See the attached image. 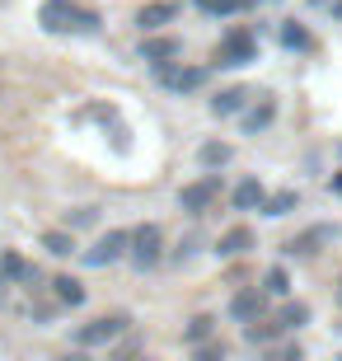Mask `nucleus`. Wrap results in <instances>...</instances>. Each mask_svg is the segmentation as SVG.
Listing matches in <instances>:
<instances>
[{
  "label": "nucleus",
  "instance_id": "a211bd4d",
  "mask_svg": "<svg viewBox=\"0 0 342 361\" xmlns=\"http://www.w3.org/2000/svg\"><path fill=\"white\" fill-rule=\"evenodd\" d=\"M230 160H235V146H225V141H207V146L197 150V164H202V169H225Z\"/></svg>",
  "mask_w": 342,
  "mask_h": 361
},
{
  "label": "nucleus",
  "instance_id": "393cba45",
  "mask_svg": "<svg viewBox=\"0 0 342 361\" xmlns=\"http://www.w3.org/2000/svg\"><path fill=\"white\" fill-rule=\"evenodd\" d=\"M90 226H99V207H75V212H66V226L61 230H90Z\"/></svg>",
  "mask_w": 342,
  "mask_h": 361
},
{
  "label": "nucleus",
  "instance_id": "2f4dec72",
  "mask_svg": "<svg viewBox=\"0 0 342 361\" xmlns=\"http://www.w3.org/2000/svg\"><path fill=\"white\" fill-rule=\"evenodd\" d=\"M329 188H333V192H342V169H338V174H333V183H329Z\"/></svg>",
  "mask_w": 342,
  "mask_h": 361
},
{
  "label": "nucleus",
  "instance_id": "f3484780",
  "mask_svg": "<svg viewBox=\"0 0 342 361\" xmlns=\"http://www.w3.org/2000/svg\"><path fill=\"white\" fill-rule=\"evenodd\" d=\"M281 334H286V329H281V319H258V324H249V329H244V343H249V348H272Z\"/></svg>",
  "mask_w": 342,
  "mask_h": 361
},
{
  "label": "nucleus",
  "instance_id": "bb28decb",
  "mask_svg": "<svg viewBox=\"0 0 342 361\" xmlns=\"http://www.w3.org/2000/svg\"><path fill=\"white\" fill-rule=\"evenodd\" d=\"M193 361H230V348L225 343H202V348H193Z\"/></svg>",
  "mask_w": 342,
  "mask_h": 361
},
{
  "label": "nucleus",
  "instance_id": "2eb2a0df",
  "mask_svg": "<svg viewBox=\"0 0 342 361\" xmlns=\"http://www.w3.org/2000/svg\"><path fill=\"white\" fill-rule=\"evenodd\" d=\"M52 295H56V305H66V310H80L85 305V281L71 277V272H61V277H52Z\"/></svg>",
  "mask_w": 342,
  "mask_h": 361
},
{
  "label": "nucleus",
  "instance_id": "412c9836",
  "mask_svg": "<svg viewBox=\"0 0 342 361\" xmlns=\"http://www.w3.org/2000/svg\"><path fill=\"white\" fill-rule=\"evenodd\" d=\"M295 207H300V192H295V188H286V192H276V197H267L263 216H267V221H281V216H291Z\"/></svg>",
  "mask_w": 342,
  "mask_h": 361
},
{
  "label": "nucleus",
  "instance_id": "9d476101",
  "mask_svg": "<svg viewBox=\"0 0 342 361\" xmlns=\"http://www.w3.org/2000/svg\"><path fill=\"white\" fill-rule=\"evenodd\" d=\"M178 14H183L178 0H145L141 10H136V28H141V33H159V28L173 24Z\"/></svg>",
  "mask_w": 342,
  "mask_h": 361
},
{
  "label": "nucleus",
  "instance_id": "c85d7f7f",
  "mask_svg": "<svg viewBox=\"0 0 342 361\" xmlns=\"http://www.w3.org/2000/svg\"><path fill=\"white\" fill-rule=\"evenodd\" d=\"M52 314H56V305H28V319L38 324V329H47V324H52Z\"/></svg>",
  "mask_w": 342,
  "mask_h": 361
},
{
  "label": "nucleus",
  "instance_id": "6e6552de",
  "mask_svg": "<svg viewBox=\"0 0 342 361\" xmlns=\"http://www.w3.org/2000/svg\"><path fill=\"white\" fill-rule=\"evenodd\" d=\"M178 52H183V42H178V38H169V33H145L141 47H136V61H145V66L155 71V66H169Z\"/></svg>",
  "mask_w": 342,
  "mask_h": 361
},
{
  "label": "nucleus",
  "instance_id": "5701e85b",
  "mask_svg": "<svg viewBox=\"0 0 342 361\" xmlns=\"http://www.w3.org/2000/svg\"><path fill=\"white\" fill-rule=\"evenodd\" d=\"M263 291H267V295H276V300H286V295H291V272L281 268V263L263 272Z\"/></svg>",
  "mask_w": 342,
  "mask_h": 361
},
{
  "label": "nucleus",
  "instance_id": "ddd939ff",
  "mask_svg": "<svg viewBox=\"0 0 342 361\" xmlns=\"http://www.w3.org/2000/svg\"><path fill=\"white\" fill-rule=\"evenodd\" d=\"M276 122V99L272 94H263V104H253L244 118H239V127H244V136H258V132H267Z\"/></svg>",
  "mask_w": 342,
  "mask_h": 361
},
{
  "label": "nucleus",
  "instance_id": "f8f14e48",
  "mask_svg": "<svg viewBox=\"0 0 342 361\" xmlns=\"http://www.w3.org/2000/svg\"><path fill=\"white\" fill-rule=\"evenodd\" d=\"M230 207H235V212H263L267 207V188L258 183V178H239L235 192H230Z\"/></svg>",
  "mask_w": 342,
  "mask_h": 361
},
{
  "label": "nucleus",
  "instance_id": "4468645a",
  "mask_svg": "<svg viewBox=\"0 0 342 361\" xmlns=\"http://www.w3.org/2000/svg\"><path fill=\"white\" fill-rule=\"evenodd\" d=\"M324 240H333V230L329 226H314V230H305V235H295V240H286V249H281V254H291V258H314Z\"/></svg>",
  "mask_w": 342,
  "mask_h": 361
},
{
  "label": "nucleus",
  "instance_id": "aec40b11",
  "mask_svg": "<svg viewBox=\"0 0 342 361\" xmlns=\"http://www.w3.org/2000/svg\"><path fill=\"white\" fill-rule=\"evenodd\" d=\"M281 47L286 52H314V38L305 24H281Z\"/></svg>",
  "mask_w": 342,
  "mask_h": 361
},
{
  "label": "nucleus",
  "instance_id": "7c9ffc66",
  "mask_svg": "<svg viewBox=\"0 0 342 361\" xmlns=\"http://www.w3.org/2000/svg\"><path fill=\"white\" fill-rule=\"evenodd\" d=\"M56 361H94V357H90V352H85V348H71V352H61V357H56Z\"/></svg>",
  "mask_w": 342,
  "mask_h": 361
},
{
  "label": "nucleus",
  "instance_id": "a878e982",
  "mask_svg": "<svg viewBox=\"0 0 342 361\" xmlns=\"http://www.w3.org/2000/svg\"><path fill=\"white\" fill-rule=\"evenodd\" d=\"M197 10L207 14H239V10H249L244 0H197Z\"/></svg>",
  "mask_w": 342,
  "mask_h": 361
},
{
  "label": "nucleus",
  "instance_id": "20e7f679",
  "mask_svg": "<svg viewBox=\"0 0 342 361\" xmlns=\"http://www.w3.org/2000/svg\"><path fill=\"white\" fill-rule=\"evenodd\" d=\"M159 258H164V230H159L155 221H145V226L132 230V268L150 272Z\"/></svg>",
  "mask_w": 342,
  "mask_h": 361
},
{
  "label": "nucleus",
  "instance_id": "c756f323",
  "mask_svg": "<svg viewBox=\"0 0 342 361\" xmlns=\"http://www.w3.org/2000/svg\"><path fill=\"white\" fill-rule=\"evenodd\" d=\"M263 361H305V352L300 348H276V352H267Z\"/></svg>",
  "mask_w": 342,
  "mask_h": 361
},
{
  "label": "nucleus",
  "instance_id": "473e14b6",
  "mask_svg": "<svg viewBox=\"0 0 342 361\" xmlns=\"http://www.w3.org/2000/svg\"><path fill=\"white\" fill-rule=\"evenodd\" d=\"M338 334H342V324H338Z\"/></svg>",
  "mask_w": 342,
  "mask_h": 361
},
{
  "label": "nucleus",
  "instance_id": "72a5a7b5",
  "mask_svg": "<svg viewBox=\"0 0 342 361\" xmlns=\"http://www.w3.org/2000/svg\"><path fill=\"white\" fill-rule=\"evenodd\" d=\"M338 300H342V291H338Z\"/></svg>",
  "mask_w": 342,
  "mask_h": 361
},
{
  "label": "nucleus",
  "instance_id": "f03ea898",
  "mask_svg": "<svg viewBox=\"0 0 342 361\" xmlns=\"http://www.w3.org/2000/svg\"><path fill=\"white\" fill-rule=\"evenodd\" d=\"M211 61H216V66H225V71L249 66V61H258V42H253L249 28H230V33H221V42H216Z\"/></svg>",
  "mask_w": 342,
  "mask_h": 361
},
{
  "label": "nucleus",
  "instance_id": "1a4fd4ad",
  "mask_svg": "<svg viewBox=\"0 0 342 361\" xmlns=\"http://www.w3.org/2000/svg\"><path fill=\"white\" fill-rule=\"evenodd\" d=\"M75 14H80L75 0H42L38 24H42V33H75Z\"/></svg>",
  "mask_w": 342,
  "mask_h": 361
},
{
  "label": "nucleus",
  "instance_id": "cd10ccee",
  "mask_svg": "<svg viewBox=\"0 0 342 361\" xmlns=\"http://www.w3.org/2000/svg\"><path fill=\"white\" fill-rule=\"evenodd\" d=\"M75 33H99V14H94V10H80L75 14Z\"/></svg>",
  "mask_w": 342,
  "mask_h": 361
},
{
  "label": "nucleus",
  "instance_id": "423d86ee",
  "mask_svg": "<svg viewBox=\"0 0 342 361\" xmlns=\"http://www.w3.org/2000/svg\"><path fill=\"white\" fill-rule=\"evenodd\" d=\"M263 310H267V291H263V286H244V291L230 295V305H225V319H235L239 329H249V324L263 319Z\"/></svg>",
  "mask_w": 342,
  "mask_h": 361
},
{
  "label": "nucleus",
  "instance_id": "9b49d317",
  "mask_svg": "<svg viewBox=\"0 0 342 361\" xmlns=\"http://www.w3.org/2000/svg\"><path fill=\"white\" fill-rule=\"evenodd\" d=\"M253 244H258V240H253V230L249 226H235V230H225L221 240H216V249H211V254L221 258V263H230V258H244Z\"/></svg>",
  "mask_w": 342,
  "mask_h": 361
},
{
  "label": "nucleus",
  "instance_id": "f257e3e1",
  "mask_svg": "<svg viewBox=\"0 0 342 361\" xmlns=\"http://www.w3.org/2000/svg\"><path fill=\"white\" fill-rule=\"evenodd\" d=\"M132 329V314L127 310H113V314H99V319H90V324H80L75 334H71V348H108V343H118L122 334Z\"/></svg>",
  "mask_w": 342,
  "mask_h": 361
},
{
  "label": "nucleus",
  "instance_id": "f704fd0d",
  "mask_svg": "<svg viewBox=\"0 0 342 361\" xmlns=\"http://www.w3.org/2000/svg\"><path fill=\"white\" fill-rule=\"evenodd\" d=\"M338 361H342V357H338Z\"/></svg>",
  "mask_w": 342,
  "mask_h": 361
},
{
  "label": "nucleus",
  "instance_id": "6ab92c4d",
  "mask_svg": "<svg viewBox=\"0 0 342 361\" xmlns=\"http://www.w3.org/2000/svg\"><path fill=\"white\" fill-rule=\"evenodd\" d=\"M42 249L52 258H71L75 254V235L71 230H42Z\"/></svg>",
  "mask_w": 342,
  "mask_h": 361
},
{
  "label": "nucleus",
  "instance_id": "4be33fe9",
  "mask_svg": "<svg viewBox=\"0 0 342 361\" xmlns=\"http://www.w3.org/2000/svg\"><path fill=\"white\" fill-rule=\"evenodd\" d=\"M211 334H216V314H197V319H188L183 343H188V348H202V343H207Z\"/></svg>",
  "mask_w": 342,
  "mask_h": 361
},
{
  "label": "nucleus",
  "instance_id": "39448f33",
  "mask_svg": "<svg viewBox=\"0 0 342 361\" xmlns=\"http://www.w3.org/2000/svg\"><path fill=\"white\" fill-rule=\"evenodd\" d=\"M216 197H221V174H202V178H193V183L178 188V212H188V216H207Z\"/></svg>",
  "mask_w": 342,
  "mask_h": 361
},
{
  "label": "nucleus",
  "instance_id": "b1692460",
  "mask_svg": "<svg viewBox=\"0 0 342 361\" xmlns=\"http://www.w3.org/2000/svg\"><path fill=\"white\" fill-rule=\"evenodd\" d=\"M310 314H314V310L305 305V300H291V305L281 310L276 319H281V329H305V324H310Z\"/></svg>",
  "mask_w": 342,
  "mask_h": 361
},
{
  "label": "nucleus",
  "instance_id": "dca6fc26",
  "mask_svg": "<svg viewBox=\"0 0 342 361\" xmlns=\"http://www.w3.org/2000/svg\"><path fill=\"white\" fill-rule=\"evenodd\" d=\"M244 104H249V90L244 85H230V90H221L211 99V118H235V113H244Z\"/></svg>",
  "mask_w": 342,
  "mask_h": 361
},
{
  "label": "nucleus",
  "instance_id": "0eeeda50",
  "mask_svg": "<svg viewBox=\"0 0 342 361\" xmlns=\"http://www.w3.org/2000/svg\"><path fill=\"white\" fill-rule=\"evenodd\" d=\"M0 277L10 281V286H28V291H42V272L33 268L24 254H14V249H0Z\"/></svg>",
  "mask_w": 342,
  "mask_h": 361
},
{
  "label": "nucleus",
  "instance_id": "7ed1b4c3",
  "mask_svg": "<svg viewBox=\"0 0 342 361\" xmlns=\"http://www.w3.org/2000/svg\"><path fill=\"white\" fill-rule=\"evenodd\" d=\"M80 258H85V268H113L122 258H132V230H108V235H99V244L85 249Z\"/></svg>",
  "mask_w": 342,
  "mask_h": 361
}]
</instances>
